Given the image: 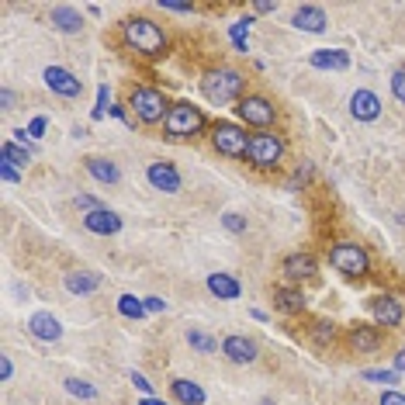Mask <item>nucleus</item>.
<instances>
[{
    "mask_svg": "<svg viewBox=\"0 0 405 405\" xmlns=\"http://www.w3.org/2000/svg\"><path fill=\"white\" fill-rule=\"evenodd\" d=\"M121 35H125V42H128L139 56H146V59H156V56L167 52V35H163V28H160L156 21H149V17H128V21L121 24Z\"/></svg>",
    "mask_w": 405,
    "mask_h": 405,
    "instance_id": "obj_1",
    "label": "nucleus"
},
{
    "mask_svg": "<svg viewBox=\"0 0 405 405\" xmlns=\"http://www.w3.org/2000/svg\"><path fill=\"white\" fill-rule=\"evenodd\" d=\"M243 87H246V80H243V73H236V70H225V66H218V70H208L201 77V91L204 98L211 104H232L239 101V98H246L243 94Z\"/></svg>",
    "mask_w": 405,
    "mask_h": 405,
    "instance_id": "obj_2",
    "label": "nucleus"
},
{
    "mask_svg": "<svg viewBox=\"0 0 405 405\" xmlns=\"http://www.w3.org/2000/svg\"><path fill=\"white\" fill-rule=\"evenodd\" d=\"M329 267L339 270L343 277L360 281V277L371 274V257H367V250L357 246V243H336V246L329 250Z\"/></svg>",
    "mask_w": 405,
    "mask_h": 405,
    "instance_id": "obj_3",
    "label": "nucleus"
},
{
    "mask_svg": "<svg viewBox=\"0 0 405 405\" xmlns=\"http://www.w3.org/2000/svg\"><path fill=\"white\" fill-rule=\"evenodd\" d=\"M246 160H250L257 170H277L281 160H284V139H281L277 132H270V128L250 135V153H246Z\"/></svg>",
    "mask_w": 405,
    "mask_h": 405,
    "instance_id": "obj_4",
    "label": "nucleus"
},
{
    "mask_svg": "<svg viewBox=\"0 0 405 405\" xmlns=\"http://www.w3.org/2000/svg\"><path fill=\"white\" fill-rule=\"evenodd\" d=\"M167 135L170 139H194L204 132V114L201 107H194L191 101H181V104H170V114L163 121Z\"/></svg>",
    "mask_w": 405,
    "mask_h": 405,
    "instance_id": "obj_5",
    "label": "nucleus"
},
{
    "mask_svg": "<svg viewBox=\"0 0 405 405\" xmlns=\"http://www.w3.org/2000/svg\"><path fill=\"white\" fill-rule=\"evenodd\" d=\"M128 107L135 111V118L142 125H160L170 114V104L163 98V91H156V87H135L128 94Z\"/></svg>",
    "mask_w": 405,
    "mask_h": 405,
    "instance_id": "obj_6",
    "label": "nucleus"
},
{
    "mask_svg": "<svg viewBox=\"0 0 405 405\" xmlns=\"http://www.w3.org/2000/svg\"><path fill=\"white\" fill-rule=\"evenodd\" d=\"M211 146H215L222 156L246 160V153H250V135H246V128H239L236 121H215V125H211Z\"/></svg>",
    "mask_w": 405,
    "mask_h": 405,
    "instance_id": "obj_7",
    "label": "nucleus"
},
{
    "mask_svg": "<svg viewBox=\"0 0 405 405\" xmlns=\"http://www.w3.org/2000/svg\"><path fill=\"white\" fill-rule=\"evenodd\" d=\"M236 114H239V121H246V125L267 132V128L274 125V118H277V107L267 101V98H260V94H246V98L236 101Z\"/></svg>",
    "mask_w": 405,
    "mask_h": 405,
    "instance_id": "obj_8",
    "label": "nucleus"
},
{
    "mask_svg": "<svg viewBox=\"0 0 405 405\" xmlns=\"http://www.w3.org/2000/svg\"><path fill=\"white\" fill-rule=\"evenodd\" d=\"M42 80H45V87H49L52 94H59V98H66V101L80 98V91H84V84H80L66 66H45Z\"/></svg>",
    "mask_w": 405,
    "mask_h": 405,
    "instance_id": "obj_9",
    "label": "nucleus"
},
{
    "mask_svg": "<svg viewBox=\"0 0 405 405\" xmlns=\"http://www.w3.org/2000/svg\"><path fill=\"white\" fill-rule=\"evenodd\" d=\"M146 181H149L156 191H167V194H177V191L184 188L181 170H177L174 163H163V160H156V163L146 167Z\"/></svg>",
    "mask_w": 405,
    "mask_h": 405,
    "instance_id": "obj_10",
    "label": "nucleus"
},
{
    "mask_svg": "<svg viewBox=\"0 0 405 405\" xmlns=\"http://www.w3.org/2000/svg\"><path fill=\"white\" fill-rule=\"evenodd\" d=\"M371 315H374V322L381 326V329H395V326H402L405 319V308L399 298H392V295H378V298H371Z\"/></svg>",
    "mask_w": 405,
    "mask_h": 405,
    "instance_id": "obj_11",
    "label": "nucleus"
},
{
    "mask_svg": "<svg viewBox=\"0 0 405 405\" xmlns=\"http://www.w3.org/2000/svg\"><path fill=\"white\" fill-rule=\"evenodd\" d=\"M222 357H225L229 364H253V360H257V343H253L250 336L232 333V336L222 339Z\"/></svg>",
    "mask_w": 405,
    "mask_h": 405,
    "instance_id": "obj_12",
    "label": "nucleus"
},
{
    "mask_svg": "<svg viewBox=\"0 0 405 405\" xmlns=\"http://www.w3.org/2000/svg\"><path fill=\"white\" fill-rule=\"evenodd\" d=\"M28 333L42 343H59L63 339V322L52 315V312H35L28 319Z\"/></svg>",
    "mask_w": 405,
    "mask_h": 405,
    "instance_id": "obj_13",
    "label": "nucleus"
},
{
    "mask_svg": "<svg viewBox=\"0 0 405 405\" xmlns=\"http://www.w3.org/2000/svg\"><path fill=\"white\" fill-rule=\"evenodd\" d=\"M326 24H329V17H326V10H322L319 3H302V7L291 14V28H298V31H308V35H319V31H326Z\"/></svg>",
    "mask_w": 405,
    "mask_h": 405,
    "instance_id": "obj_14",
    "label": "nucleus"
},
{
    "mask_svg": "<svg viewBox=\"0 0 405 405\" xmlns=\"http://www.w3.org/2000/svg\"><path fill=\"white\" fill-rule=\"evenodd\" d=\"M350 114L357 121H378L381 118V98L374 91H353L350 94Z\"/></svg>",
    "mask_w": 405,
    "mask_h": 405,
    "instance_id": "obj_15",
    "label": "nucleus"
},
{
    "mask_svg": "<svg viewBox=\"0 0 405 405\" xmlns=\"http://www.w3.org/2000/svg\"><path fill=\"white\" fill-rule=\"evenodd\" d=\"M84 229L94 232V236H114V232H121V218L111 208H98V211L84 215Z\"/></svg>",
    "mask_w": 405,
    "mask_h": 405,
    "instance_id": "obj_16",
    "label": "nucleus"
},
{
    "mask_svg": "<svg viewBox=\"0 0 405 405\" xmlns=\"http://www.w3.org/2000/svg\"><path fill=\"white\" fill-rule=\"evenodd\" d=\"M315 270H319V263L312 253H288L281 263V274L288 281H308V277H315Z\"/></svg>",
    "mask_w": 405,
    "mask_h": 405,
    "instance_id": "obj_17",
    "label": "nucleus"
},
{
    "mask_svg": "<svg viewBox=\"0 0 405 405\" xmlns=\"http://www.w3.org/2000/svg\"><path fill=\"white\" fill-rule=\"evenodd\" d=\"M381 339H385L381 326H371V322H353V326H350V343H353L360 353L378 350V346H381Z\"/></svg>",
    "mask_w": 405,
    "mask_h": 405,
    "instance_id": "obj_18",
    "label": "nucleus"
},
{
    "mask_svg": "<svg viewBox=\"0 0 405 405\" xmlns=\"http://www.w3.org/2000/svg\"><path fill=\"white\" fill-rule=\"evenodd\" d=\"M49 21H52V28H56V31H63V35H77V31L84 28L80 10H77V7H70V3H56V7L49 10Z\"/></svg>",
    "mask_w": 405,
    "mask_h": 405,
    "instance_id": "obj_19",
    "label": "nucleus"
},
{
    "mask_svg": "<svg viewBox=\"0 0 405 405\" xmlns=\"http://www.w3.org/2000/svg\"><path fill=\"white\" fill-rule=\"evenodd\" d=\"M101 274L98 270H70L66 277H63V284H66V291L70 295H94L98 288H101Z\"/></svg>",
    "mask_w": 405,
    "mask_h": 405,
    "instance_id": "obj_20",
    "label": "nucleus"
},
{
    "mask_svg": "<svg viewBox=\"0 0 405 405\" xmlns=\"http://www.w3.org/2000/svg\"><path fill=\"white\" fill-rule=\"evenodd\" d=\"M84 167H87V174L104 184V188H114L118 181H121V170H118V163H111V160H104V156H87L84 160Z\"/></svg>",
    "mask_w": 405,
    "mask_h": 405,
    "instance_id": "obj_21",
    "label": "nucleus"
},
{
    "mask_svg": "<svg viewBox=\"0 0 405 405\" xmlns=\"http://www.w3.org/2000/svg\"><path fill=\"white\" fill-rule=\"evenodd\" d=\"M308 63L315 70H336V73H343V70H350V52H343V49H315L308 56Z\"/></svg>",
    "mask_w": 405,
    "mask_h": 405,
    "instance_id": "obj_22",
    "label": "nucleus"
},
{
    "mask_svg": "<svg viewBox=\"0 0 405 405\" xmlns=\"http://www.w3.org/2000/svg\"><path fill=\"white\" fill-rule=\"evenodd\" d=\"M208 291L218 298V302H236L239 295H243V284L232 277V274H208Z\"/></svg>",
    "mask_w": 405,
    "mask_h": 405,
    "instance_id": "obj_23",
    "label": "nucleus"
},
{
    "mask_svg": "<svg viewBox=\"0 0 405 405\" xmlns=\"http://www.w3.org/2000/svg\"><path fill=\"white\" fill-rule=\"evenodd\" d=\"M170 395H174L181 405H204V388L198 381H188V378L170 381Z\"/></svg>",
    "mask_w": 405,
    "mask_h": 405,
    "instance_id": "obj_24",
    "label": "nucleus"
},
{
    "mask_svg": "<svg viewBox=\"0 0 405 405\" xmlns=\"http://www.w3.org/2000/svg\"><path fill=\"white\" fill-rule=\"evenodd\" d=\"M274 305L288 315H298V312H305L308 302H305L302 288H274Z\"/></svg>",
    "mask_w": 405,
    "mask_h": 405,
    "instance_id": "obj_25",
    "label": "nucleus"
},
{
    "mask_svg": "<svg viewBox=\"0 0 405 405\" xmlns=\"http://www.w3.org/2000/svg\"><path fill=\"white\" fill-rule=\"evenodd\" d=\"M0 160H7V163H14L17 170H24V167L31 163V153H28L24 146H17L14 139H7V142H0Z\"/></svg>",
    "mask_w": 405,
    "mask_h": 405,
    "instance_id": "obj_26",
    "label": "nucleus"
},
{
    "mask_svg": "<svg viewBox=\"0 0 405 405\" xmlns=\"http://www.w3.org/2000/svg\"><path fill=\"white\" fill-rule=\"evenodd\" d=\"M63 388H66V395H73V399H80V402H94V399H98V388H94L91 381H84V378H66Z\"/></svg>",
    "mask_w": 405,
    "mask_h": 405,
    "instance_id": "obj_27",
    "label": "nucleus"
},
{
    "mask_svg": "<svg viewBox=\"0 0 405 405\" xmlns=\"http://www.w3.org/2000/svg\"><path fill=\"white\" fill-rule=\"evenodd\" d=\"M250 24H253V17H239L236 24H229V38H232V45H236V52H250Z\"/></svg>",
    "mask_w": 405,
    "mask_h": 405,
    "instance_id": "obj_28",
    "label": "nucleus"
},
{
    "mask_svg": "<svg viewBox=\"0 0 405 405\" xmlns=\"http://www.w3.org/2000/svg\"><path fill=\"white\" fill-rule=\"evenodd\" d=\"M118 312H121L125 319H135V322L149 315V312H146V302L135 298V295H121V298H118Z\"/></svg>",
    "mask_w": 405,
    "mask_h": 405,
    "instance_id": "obj_29",
    "label": "nucleus"
},
{
    "mask_svg": "<svg viewBox=\"0 0 405 405\" xmlns=\"http://www.w3.org/2000/svg\"><path fill=\"white\" fill-rule=\"evenodd\" d=\"M188 343H191L194 350H201V353H215V350H218V339H211V336L201 333V329H188Z\"/></svg>",
    "mask_w": 405,
    "mask_h": 405,
    "instance_id": "obj_30",
    "label": "nucleus"
},
{
    "mask_svg": "<svg viewBox=\"0 0 405 405\" xmlns=\"http://www.w3.org/2000/svg\"><path fill=\"white\" fill-rule=\"evenodd\" d=\"M360 378H364V381H381V385H399V381H402V374H399L395 367H385V371L371 367V371H364Z\"/></svg>",
    "mask_w": 405,
    "mask_h": 405,
    "instance_id": "obj_31",
    "label": "nucleus"
},
{
    "mask_svg": "<svg viewBox=\"0 0 405 405\" xmlns=\"http://www.w3.org/2000/svg\"><path fill=\"white\" fill-rule=\"evenodd\" d=\"M312 339H315V343H322V346H326V343H333V339H336V326H333V322H326V319H319V322L312 326Z\"/></svg>",
    "mask_w": 405,
    "mask_h": 405,
    "instance_id": "obj_32",
    "label": "nucleus"
},
{
    "mask_svg": "<svg viewBox=\"0 0 405 405\" xmlns=\"http://www.w3.org/2000/svg\"><path fill=\"white\" fill-rule=\"evenodd\" d=\"M222 225H225L229 232H236V236L246 232V218H243L239 211H225V215H222Z\"/></svg>",
    "mask_w": 405,
    "mask_h": 405,
    "instance_id": "obj_33",
    "label": "nucleus"
},
{
    "mask_svg": "<svg viewBox=\"0 0 405 405\" xmlns=\"http://www.w3.org/2000/svg\"><path fill=\"white\" fill-rule=\"evenodd\" d=\"M308 177H312V163H305V167L295 170V177L288 181V191H302L305 184H308Z\"/></svg>",
    "mask_w": 405,
    "mask_h": 405,
    "instance_id": "obj_34",
    "label": "nucleus"
},
{
    "mask_svg": "<svg viewBox=\"0 0 405 405\" xmlns=\"http://www.w3.org/2000/svg\"><path fill=\"white\" fill-rule=\"evenodd\" d=\"M111 98H107V87H98V104H94V111H91V118H94V121H101L104 114H107V111H111Z\"/></svg>",
    "mask_w": 405,
    "mask_h": 405,
    "instance_id": "obj_35",
    "label": "nucleus"
},
{
    "mask_svg": "<svg viewBox=\"0 0 405 405\" xmlns=\"http://www.w3.org/2000/svg\"><path fill=\"white\" fill-rule=\"evenodd\" d=\"M0 177H3L7 184H21V170H17L14 163H7V160H0Z\"/></svg>",
    "mask_w": 405,
    "mask_h": 405,
    "instance_id": "obj_36",
    "label": "nucleus"
},
{
    "mask_svg": "<svg viewBox=\"0 0 405 405\" xmlns=\"http://www.w3.org/2000/svg\"><path fill=\"white\" fill-rule=\"evenodd\" d=\"M132 385L142 392V399H153V385H149V378L146 374H139V371H132Z\"/></svg>",
    "mask_w": 405,
    "mask_h": 405,
    "instance_id": "obj_37",
    "label": "nucleus"
},
{
    "mask_svg": "<svg viewBox=\"0 0 405 405\" xmlns=\"http://www.w3.org/2000/svg\"><path fill=\"white\" fill-rule=\"evenodd\" d=\"M392 94H395V101L405 104V70L392 73Z\"/></svg>",
    "mask_w": 405,
    "mask_h": 405,
    "instance_id": "obj_38",
    "label": "nucleus"
},
{
    "mask_svg": "<svg viewBox=\"0 0 405 405\" xmlns=\"http://www.w3.org/2000/svg\"><path fill=\"white\" fill-rule=\"evenodd\" d=\"M160 7L163 10H174V14H191L194 10V3H181V0H160Z\"/></svg>",
    "mask_w": 405,
    "mask_h": 405,
    "instance_id": "obj_39",
    "label": "nucleus"
},
{
    "mask_svg": "<svg viewBox=\"0 0 405 405\" xmlns=\"http://www.w3.org/2000/svg\"><path fill=\"white\" fill-rule=\"evenodd\" d=\"M45 128H49V121L38 114V118H31V125H28V135H31V139H45Z\"/></svg>",
    "mask_w": 405,
    "mask_h": 405,
    "instance_id": "obj_40",
    "label": "nucleus"
},
{
    "mask_svg": "<svg viewBox=\"0 0 405 405\" xmlns=\"http://www.w3.org/2000/svg\"><path fill=\"white\" fill-rule=\"evenodd\" d=\"M77 204L84 208V215H87V211H98V208H104V204L98 201V198H91V194H80V198H77Z\"/></svg>",
    "mask_w": 405,
    "mask_h": 405,
    "instance_id": "obj_41",
    "label": "nucleus"
},
{
    "mask_svg": "<svg viewBox=\"0 0 405 405\" xmlns=\"http://www.w3.org/2000/svg\"><path fill=\"white\" fill-rule=\"evenodd\" d=\"M381 405H405V395L395 392V388H388V392L381 395Z\"/></svg>",
    "mask_w": 405,
    "mask_h": 405,
    "instance_id": "obj_42",
    "label": "nucleus"
},
{
    "mask_svg": "<svg viewBox=\"0 0 405 405\" xmlns=\"http://www.w3.org/2000/svg\"><path fill=\"white\" fill-rule=\"evenodd\" d=\"M146 302V312H167V302L160 298V295H149V298H142Z\"/></svg>",
    "mask_w": 405,
    "mask_h": 405,
    "instance_id": "obj_43",
    "label": "nucleus"
},
{
    "mask_svg": "<svg viewBox=\"0 0 405 405\" xmlns=\"http://www.w3.org/2000/svg\"><path fill=\"white\" fill-rule=\"evenodd\" d=\"M10 107H14V91L0 87V111H10Z\"/></svg>",
    "mask_w": 405,
    "mask_h": 405,
    "instance_id": "obj_44",
    "label": "nucleus"
},
{
    "mask_svg": "<svg viewBox=\"0 0 405 405\" xmlns=\"http://www.w3.org/2000/svg\"><path fill=\"white\" fill-rule=\"evenodd\" d=\"M10 374H14V364H10V357H0V381H10Z\"/></svg>",
    "mask_w": 405,
    "mask_h": 405,
    "instance_id": "obj_45",
    "label": "nucleus"
},
{
    "mask_svg": "<svg viewBox=\"0 0 405 405\" xmlns=\"http://www.w3.org/2000/svg\"><path fill=\"white\" fill-rule=\"evenodd\" d=\"M253 10H257V14H274V10H277V3H270V0H257V3H253Z\"/></svg>",
    "mask_w": 405,
    "mask_h": 405,
    "instance_id": "obj_46",
    "label": "nucleus"
},
{
    "mask_svg": "<svg viewBox=\"0 0 405 405\" xmlns=\"http://www.w3.org/2000/svg\"><path fill=\"white\" fill-rule=\"evenodd\" d=\"M107 114H111V118H118V121H125V125H132V121H128V114H125V107H121V104H111V111H107Z\"/></svg>",
    "mask_w": 405,
    "mask_h": 405,
    "instance_id": "obj_47",
    "label": "nucleus"
},
{
    "mask_svg": "<svg viewBox=\"0 0 405 405\" xmlns=\"http://www.w3.org/2000/svg\"><path fill=\"white\" fill-rule=\"evenodd\" d=\"M395 371H399V374H402V371H405V346H402V350H399V357H395Z\"/></svg>",
    "mask_w": 405,
    "mask_h": 405,
    "instance_id": "obj_48",
    "label": "nucleus"
},
{
    "mask_svg": "<svg viewBox=\"0 0 405 405\" xmlns=\"http://www.w3.org/2000/svg\"><path fill=\"white\" fill-rule=\"evenodd\" d=\"M139 405H170V402H163V399H142Z\"/></svg>",
    "mask_w": 405,
    "mask_h": 405,
    "instance_id": "obj_49",
    "label": "nucleus"
}]
</instances>
